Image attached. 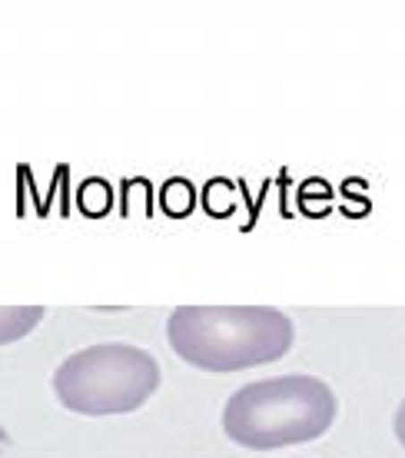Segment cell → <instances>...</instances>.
<instances>
[{
    "label": "cell",
    "instance_id": "cell-3",
    "mask_svg": "<svg viewBox=\"0 0 405 458\" xmlns=\"http://www.w3.org/2000/svg\"><path fill=\"white\" fill-rule=\"evenodd\" d=\"M160 362L127 343L87 345L70 352L54 372V395L73 415H127L160 389Z\"/></svg>",
    "mask_w": 405,
    "mask_h": 458
},
{
    "label": "cell",
    "instance_id": "cell-1",
    "mask_svg": "<svg viewBox=\"0 0 405 458\" xmlns=\"http://www.w3.org/2000/svg\"><path fill=\"white\" fill-rule=\"evenodd\" d=\"M296 326L273 306H183L166 319V343L203 372H243L279 362Z\"/></svg>",
    "mask_w": 405,
    "mask_h": 458
},
{
    "label": "cell",
    "instance_id": "cell-4",
    "mask_svg": "<svg viewBox=\"0 0 405 458\" xmlns=\"http://www.w3.org/2000/svg\"><path fill=\"white\" fill-rule=\"evenodd\" d=\"M44 319L40 306H0V345H11L30 335Z\"/></svg>",
    "mask_w": 405,
    "mask_h": 458
},
{
    "label": "cell",
    "instance_id": "cell-2",
    "mask_svg": "<svg viewBox=\"0 0 405 458\" xmlns=\"http://www.w3.org/2000/svg\"><path fill=\"white\" fill-rule=\"evenodd\" d=\"M339 415L336 392L316 376H276L236 389L223 405V432L232 445L273 452L323 438Z\"/></svg>",
    "mask_w": 405,
    "mask_h": 458
},
{
    "label": "cell",
    "instance_id": "cell-5",
    "mask_svg": "<svg viewBox=\"0 0 405 458\" xmlns=\"http://www.w3.org/2000/svg\"><path fill=\"white\" fill-rule=\"evenodd\" d=\"M392 428H395V438H399V445L405 448V399H402V405H399V412H395V419H392Z\"/></svg>",
    "mask_w": 405,
    "mask_h": 458
}]
</instances>
